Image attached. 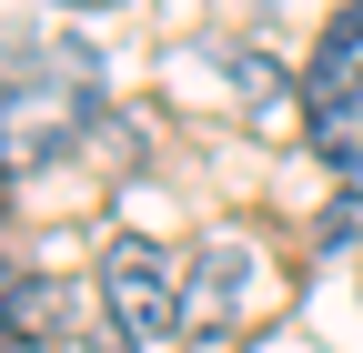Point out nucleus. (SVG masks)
<instances>
[{
  "mask_svg": "<svg viewBox=\"0 0 363 353\" xmlns=\"http://www.w3.org/2000/svg\"><path fill=\"white\" fill-rule=\"evenodd\" d=\"M101 131V61L81 40L0 51V182H40Z\"/></svg>",
  "mask_w": 363,
  "mask_h": 353,
  "instance_id": "1",
  "label": "nucleus"
},
{
  "mask_svg": "<svg viewBox=\"0 0 363 353\" xmlns=\"http://www.w3.org/2000/svg\"><path fill=\"white\" fill-rule=\"evenodd\" d=\"M101 313H111V343L121 353H162L192 313V262H172L152 232H111L101 252Z\"/></svg>",
  "mask_w": 363,
  "mask_h": 353,
  "instance_id": "2",
  "label": "nucleus"
},
{
  "mask_svg": "<svg viewBox=\"0 0 363 353\" xmlns=\"http://www.w3.org/2000/svg\"><path fill=\"white\" fill-rule=\"evenodd\" d=\"M303 131L333 172L363 162V0H343L333 30L313 40V71H303Z\"/></svg>",
  "mask_w": 363,
  "mask_h": 353,
  "instance_id": "3",
  "label": "nucleus"
},
{
  "mask_svg": "<svg viewBox=\"0 0 363 353\" xmlns=\"http://www.w3.org/2000/svg\"><path fill=\"white\" fill-rule=\"evenodd\" d=\"M262 283H272V262L242 242V232H212L192 252V313H182V333L192 343H233L252 313H262Z\"/></svg>",
  "mask_w": 363,
  "mask_h": 353,
  "instance_id": "4",
  "label": "nucleus"
},
{
  "mask_svg": "<svg viewBox=\"0 0 363 353\" xmlns=\"http://www.w3.org/2000/svg\"><path fill=\"white\" fill-rule=\"evenodd\" d=\"M81 323V293L61 273H11L0 262V343H61Z\"/></svg>",
  "mask_w": 363,
  "mask_h": 353,
  "instance_id": "5",
  "label": "nucleus"
},
{
  "mask_svg": "<svg viewBox=\"0 0 363 353\" xmlns=\"http://www.w3.org/2000/svg\"><path fill=\"white\" fill-rule=\"evenodd\" d=\"M323 252H363V192H343L323 212Z\"/></svg>",
  "mask_w": 363,
  "mask_h": 353,
  "instance_id": "6",
  "label": "nucleus"
},
{
  "mask_svg": "<svg viewBox=\"0 0 363 353\" xmlns=\"http://www.w3.org/2000/svg\"><path fill=\"white\" fill-rule=\"evenodd\" d=\"M71 11H101V0H71Z\"/></svg>",
  "mask_w": 363,
  "mask_h": 353,
  "instance_id": "7",
  "label": "nucleus"
},
{
  "mask_svg": "<svg viewBox=\"0 0 363 353\" xmlns=\"http://www.w3.org/2000/svg\"><path fill=\"white\" fill-rule=\"evenodd\" d=\"M0 192H11V182H0Z\"/></svg>",
  "mask_w": 363,
  "mask_h": 353,
  "instance_id": "8",
  "label": "nucleus"
}]
</instances>
